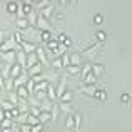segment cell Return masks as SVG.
Wrapping results in <instances>:
<instances>
[{"label": "cell", "mask_w": 132, "mask_h": 132, "mask_svg": "<svg viewBox=\"0 0 132 132\" xmlns=\"http://www.w3.org/2000/svg\"><path fill=\"white\" fill-rule=\"evenodd\" d=\"M27 20H29L30 27H37V22H39V15H37V10H34V12L30 13L29 17H27Z\"/></svg>", "instance_id": "cell-18"}, {"label": "cell", "mask_w": 132, "mask_h": 132, "mask_svg": "<svg viewBox=\"0 0 132 132\" xmlns=\"http://www.w3.org/2000/svg\"><path fill=\"white\" fill-rule=\"evenodd\" d=\"M95 82H97V77L94 74H89V75L84 77V84L85 85H95Z\"/></svg>", "instance_id": "cell-22"}, {"label": "cell", "mask_w": 132, "mask_h": 132, "mask_svg": "<svg viewBox=\"0 0 132 132\" xmlns=\"http://www.w3.org/2000/svg\"><path fill=\"white\" fill-rule=\"evenodd\" d=\"M97 85H85V84H82V87H80V92L84 94V95H87V97H95V94H97Z\"/></svg>", "instance_id": "cell-4"}, {"label": "cell", "mask_w": 132, "mask_h": 132, "mask_svg": "<svg viewBox=\"0 0 132 132\" xmlns=\"http://www.w3.org/2000/svg\"><path fill=\"white\" fill-rule=\"evenodd\" d=\"M27 57H29V55H27L23 50H19V52H17V64H20V65L25 67V65H27Z\"/></svg>", "instance_id": "cell-12"}, {"label": "cell", "mask_w": 132, "mask_h": 132, "mask_svg": "<svg viewBox=\"0 0 132 132\" xmlns=\"http://www.w3.org/2000/svg\"><path fill=\"white\" fill-rule=\"evenodd\" d=\"M23 65H20V64H15V65H12L10 67V74H9V77H12V79H19V77H22V72H23Z\"/></svg>", "instance_id": "cell-3"}, {"label": "cell", "mask_w": 132, "mask_h": 132, "mask_svg": "<svg viewBox=\"0 0 132 132\" xmlns=\"http://www.w3.org/2000/svg\"><path fill=\"white\" fill-rule=\"evenodd\" d=\"M64 45H65V47H70V45H72V40L67 37V39H65V42H64Z\"/></svg>", "instance_id": "cell-46"}, {"label": "cell", "mask_w": 132, "mask_h": 132, "mask_svg": "<svg viewBox=\"0 0 132 132\" xmlns=\"http://www.w3.org/2000/svg\"><path fill=\"white\" fill-rule=\"evenodd\" d=\"M12 37H13V39H15V42L19 44L20 47H22V44H23V42H25V40H27L25 37H23V34H22V32H15V34H13Z\"/></svg>", "instance_id": "cell-24"}, {"label": "cell", "mask_w": 132, "mask_h": 132, "mask_svg": "<svg viewBox=\"0 0 132 132\" xmlns=\"http://www.w3.org/2000/svg\"><path fill=\"white\" fill-rule=\"evenodd\" d=\"M2 60H3V64L15 65V64H17V52H15V50L3 52V54H2Z\"/></svg>", "instance_id": "cell-1"}, {"label": "cell", "mask_w": 132, "mask_h": 132, "mask_svg": "<svg viewBox=\"0 0 132 132\" xmlns=\"http://www.w3.org/2000/svg\"><path fill=\"white\" fill-rule=\"evenodd\" d=\"M2 132H13V129H2Z\"/></svg>", "instance_id": "cell-48"}, {"label": "cell", "mask_w": 132, "mask_h": 132, "mask_svg": "<svg viewBox=\"0 0 132 132\" xmlns=\"http://www.w3.org/2000/svg\"><path fill=\"white\" fill-rule=\"evenodd\" d=\"M29 116H30L29 112H25V114H20V116H19V119H17L19 126H22V124H29Z\"/></svg>", "instance_id": "cell-27"}, {"label": "cell", "mask_w": 132, "mask_h": 132, "mask_svg": "<svg viewBox=\"0 0 132 132\" xmlns=\"http://www.w3.org/2000/svg\"><path fill=\"white\" fill-rule=\"evenodd\" d=\"M55 19H59V20H60V19H64V15H62V13H59V12H55Z\"/></svg>", "instance_id": "cell-47"}, {"label": "cell", "mask_w": 132, "mask_h": 132, "mask_svg": "<svg viewBox=\"0 0 132 132\" xmlns=\"http://www.w3.org/2000/svg\"><path fill=\"white\" fill-rule=\"evenodd\" d=\"M89 74H92V64H85L84 65V69H82V79H84L85 75H89Z\"/></svg>", "instance_id": "cell-32"}, {"label": "cell", "mask_w": 132, "mask_h": 132, "mask_svg": "<svg viewBox=\"0 0 132 132\" xmlns=\"http://www.w3.org/2000/svg\"><path fill=\"white\" fill-rule=\"evenodd\" d=\"M45 97H47V92H35V99H39V100H44Z\"/></svg>", "instance_id": "cell-44"}, {"label": "cell", "mask_w": 132, "mask_h": 132, "mask_svg": "<svg viewBox=\"0 0 132 132\" xmlns=\"http://www.w3.org/2000/svg\"><path fill=\"white\" fill-rule=\"evenodd\" d=\"M35 5H37V9H40V10H44V9H45V7H48V5H50V2H48V0H42V2H37V3H35Z\"/></svg>", "instance_id": "cell-35"}, {"label": "cell", "mask_w": 132, "mask_h": 132, "mask_svg": "<svg viewBox=\"0 0 132 132\" xmlns=\"http://www.w3.org/2000/svg\"><path fill=\"white\" fill-rule=\"evenodd\" d=\"M57 97H59V94H57V89H55V87H52V85H50V87L47 89V99L50 100V102H54V100L57 99Z\"/></svg>", "instance_id": "cell-16"}, {"label": "cell", "mask_w": 132, "mask_h": 132, "mask_svg": "<svg viewBox=\"0 0 132 132\" xmlns=\"http://www.w3.org/2000/svg\"><path fill=\"white\" fill-rule=\"evenodd\" d=\"M65 72L69 75H79V72H82V69L79 65H69V67H65Z\"/></svg>", "instance_id": "cell-19"}, {"label": "cell", "mask_w": 132, "mask_h": 132, "mask_svg": "<svg viewBox=\"0 0 132 132\" xmlns=\"http://www.w3.org/2000/svg\"><path fill=\"white\" fill-rule=\"evenodd\" d=\"M65 84H67V77H62L60 79V82H59V87H57V94H59V97H60L62 95V94H64L65 92Z\"/></svg>", "instance_id": "cell-23"}, {"label": "cell", "mask_w": 132, "mask_h": 132, "mask_svg": "<svg viewBox=\"0 0 132 132\" xmlns=\"http://www.w3.org/2000/svg\"><path fill=\"white\" fill-rule=\"evenodd\" d=\"M120 100H122L124 104H127V102L130 100V95H129V94H122V97H120Z\"/></svg>", "instance_id": "cell-45"}, {"label": "cell", "mask_w": 132, "mask_h": 132, "mask_svg": "<svg viewBox=\"0 0 132 132\" xmlns=\"http://www.w3.org/2000/svg\"><path fill=\"white\" fill-rule=\"evenodd\" d=\"M15 25H17V29H19L20 32H25L27 29H30V23H29V20H27V19H17L15 20Z\"/></svg>", "instance_id": "cell-9"}, {"label": "cell", "mask_w": 132, "mask_h": 132, "mask_svg": "<svg viewBox=\"0 0 132 132\" xmlns=\"http://www.w3.org/2000/svg\"><path fill=\"white\" fill-rule=\"evenodd\" d=\"M59 107H60V112L64 114L65 117L74 116V105H72V104H67V102H59Z\"/></svg>", "instance_id": "cell-5"}, {"label": "cell", "mask_w": 132, "mask_h": 132, "mask_svg": "<svg viewBox=\"0 0 132 132\" xmlns=\"http://www.w3.org/2000/svg\"><path fill=\"white\" fill-rule=\"evenodd\" d=\"M37 64H40L37 52H34V54H29V57H27V65H25V67H27V69H32L34 65H37Z\"/></svg>", "instance_id": "cell-7"}, {"label": "cell", "mask_w": 132, "mask_h": 132, "mask_svg": "<svg viewBox=\"0 0 132 132\" xmlns=\"http://www.w3.org/2000/svg\"><path fill=\"white\" fill-rule=\"evenodd\" d=\"M74 122H75V129H79L82 124V116L80 114H74Z\"/></svg>", "instance_id": "cell-34"}, {"label": "cell", "mask_w": 132, "mask_h": 132, "mask_svg": "<svg viewBox=\"0 0 132 132\" xmlns=\"http://www.w3.org/2000/svg\"><path fill=\"white\" fill-rule=\"evenodd\" d=\"M13 132H20V130H19V129H13Z\"/></svg>", "instance_id": "cell-49"}, {"label": "cell", "mask_w": 132, "mask_h": 132, "mask_svg": "<svg viewBox=\"0 0 132 132\" xmlns=\"http://www.w3.org/2000/svg\"><path fill=\"white\" fill-rule=\"evenodd\" d=\"M27 89H29V92L30 90H34V92H35V82L32 80V79H29V82H27V85H25Z\"/></svg>", "instance_id": "cell-41"}, {"label": "cell", "mask_w": 132, "mask_h": 132, "mask_svg": "<svg viewBox=\"0 0 132 132\" xmlns=\"http://www.w3.org/2000/svg\"><path fill=\"white\" fill-rule=\"evenodd\" d=\"M2 129H13V119L2 120Z\"/></svg>", "instance_id": "cell-29"}, {"label": "cell", "mask_w": 132, "mask_h": 132, "mask_svg": "<svg viewBox=\"0 0 132 132\" xmlns=\"http://www.w3.org/2000/svg\"><path fill=\"white\" fill-rule=\"evenodd\" d=\"M32 80L35 82V84H40V82H45V80H47V77H45L44 74H40V75H37V77H32Z\"/></svg>", "instance_id": "cell-36"}, {"label": "cell", "mask_w": 132, "mask_h": 132, "mask_svg": "<svg viewBox=\"0 0 132 132\" xmlns=\"http://www.w3.org/2000/svg\"><path fill=\"white\" fill-rule=\"evenodd\" d=\"M39 120H40V124H47V122H50V120H54L52 112H42L40 117H39Z\"/></svg>", "instance_id": "cell-20"}, {"label": "cell", "mask_w": 132, "mask_h": 132, "mask_svg": "<svg viewBox=\"0 0 132 132\" xmlns=\"http://www.w3.org/2000/svg\"><path fill=\"white\" fill-rule=\"evenodd\" d=\"M19 130L20 132H32V126H29V124H22V126H19Z\"/></svg>", "instance_id": "cell-37"}, {"label": "cell", "mask_w": 132, "mask_h": 132, "mask_svg": "<svg viewBox=\"0 0 132 132\" xmlns=\"http://www.w3.org/2000/svg\"><path fill=\"white\" fill-rule=\"evenodd\" d=\"M97 40L99 42H105V39H107V35H105V32H97Z\"/></svg>", "instance_id": "cell-40"}, {"label": "cell", "mask_w": 132, "mask_h": 132, "mask_svg": "<svg viewBox=\"0 0 132 132\" xmlns=\"http://www.w3.org/2000/svg\"><path fill=\"white\" fill-rule=\"evenodd\" d=\"M82 64V57L79 54H70V65H79L80 67Z\"/></svg>", "instance_id": "cell-21"}, {"label": "cell", "mask_w": 132, "mask_h": 132, "mask_svg": "<svg viewBox=\"0 0 132 132\" xmlns=\"http://www.w3.org/2000/svg\"><path fill=\"white\" fill-rule=\"evenodd\" d=\"M22 50L25 52L27 55L29 54H34V52H37V45L34 42H30V40H25V42L22 44Z\"/></svg>", "instance_id": "cell-6"}, {"label": "cell", "mask_w": 132, "mask_h": 132, "mask_svg": "<svg viewBox=\"0 0 132 132\" xmlns=\"http://www.w3.org/2000/svg\"><path fill=\"white\" fill-rule=\"evenodd\" d=\"M37 55H39V60H40V64H42V65L48 64V59H47V54H45V48L39 47V48H37Z\"/></svg>", "instance_id": "cell-11"}, {"label": "cell", "mask_w": 132, "mask_h": 132, "mask_svg": "<svg viewBox=\"0 0 132 132\" xmlns=\"http://www.w3.org/2000/svg\"><path fill=\"white\" fill-rule=\"evenodd\" d=\"M40 15L42 17H45V19H52V17L55 15V9H54V3H50V5L48 7H45L44 10H40Z\"/></svg>", "instance_id": "cell-8"}, {"label": "cell", "mask_w": 132, "mask_h": 132, "mask_svg": "<svg viewBox=\"0 0 132 132\" xmlns=\"http://www.w3.org/2000/svg\"><path fill=\"white\" fill-rule=\"evenodd\" d=\"M52 67H54V69H60V67H64V64H62V59L60 57H55L54 59V60H52Z\"/></svg>", "instance_id": "cell-31"}, {"label": "cell", "mask_w": 132, "mask_h": 132, "mask_svg": "<svg viewBox=\"0 0 132 132\" xmlns=\"http://www.w3.org/2000/svg\"><path fill=\"white\" fill-rule=\"evenodd\" d=\"M59 99H60V102H67V104H70V102H72V99H74V94H72L70 90H65V92L62 94Z\"/></svg>", "instance_id": "cell-17"}, {"label": "cell", "mask_w": 132, "mask_h": 132, "mask_svg": "<svg viewBox=\"0 0 132 132\" xmlns=\"http://www.w3.org/2000/svg\"><path fill=\"white\" fill-rule=\"evenodd\" d=\"M19 9H20L19 2H9L7 3V12L9 13H19Z\"/></svg>", "instance_id": "cell-13"}, {"label": "cell", "mask_w": 132, "mask_h": 132, "mask_svg": "<svg viewBox=\"0 0 132 132\" xmlns=\"http://www.w3.org/2000/svg\"><path fill=\"white\" fill-rule=\"evenodd\" d=\"M60 59H62V64H64V67H69V65H70V55H69V54H62Z\"/></svg>", "instance_id": "cell-33"}, {"label": "cell", "mask_w": 132, "mask_h": 132, "mask_svg": "<svg viewBox=\"0 0 132 132\" xmlns=\"http://www.w3.org/2000/svg\"><path fill=\"white\" fill-rule=\"evenodd\" d=\"M17 105H13L12 102H9V100H3L2 102V110H13Z\"/></svg>", "instance_id": "cell-30"}, {"label": "cell", "mask_w": 132, "mask_h": 132, "mask_svg": "<svg viewBox=\"0 0 132 132\" xmlns=\"http://www.w3.org/2000/svg\"><path fill=\"white\" fill-rule=\"evenodd\" d=\"M65 127L69 130H75V122H74V116H69L67 120H65Z\"/></svg>", "instance_id": "cell-26"}, {"label": "cell", "mask_w": 132, "mask_h": 132, "mask_svg": "<svg viewBox=\"0 0 132 132\" xmlns=\"http://www.w3.org/2000/svg\"><path fill=\"white\" fill-rule=\"evenodd\" d=\"M94 22H95V23H97V25H100V23H102V22H104V17H102V15H100V13H97V15H95V17H94Z\"/></svg>", "instance_id": "cell-43"}, {"label": "cell", "mask_w": 132, "mask_h": 132, "mask_svg": "<svg viewBox=\"0 0 132 132\" xmlns=\"http://www.w3.org/2000/svg\"><path fill=\"white\" fill-rule=\"evenodd\" d=\"M9 102H12L13 105H19V100H20V97L17 95V92H9Z\"/></svg>", "instance_id": "cell-25"}, {"label": "cell", "mask_w": 132, "mask_h": 132, "mask_svg": "<svg viewBox=\"0 0 132 132\" xmlns=\"http://www.w3.org/2000/svg\"><path fill=\"white\" fill-rule=\"evenodd\" d=\"M37 124H40L39 117H34V116H29V126H37Z\"/></svg>", "instance_id": "cell-38"}, {"label": "cell", "mask_w": 132, "mask_h": 132, "mask_svg": "<svg viewBox=\"0 0 132 132\" xmlns=\"http://www.w3.org/2000/svg\"><path fill=\"white\" fill-rule=\"evenodd\" d=\"M92 74L95 75L97 79H99L100 75L104 74V65H100V64H92Z\"/></svg>", "instance_id": "cell-15"}, {"label": "cell", "mask_w": 132, "mask_h": 132, "mask_svg": "<svg viewBox=\"0 0 132 132\" xmlns=\"http://www.w3.org/2000/svg\"><path fill=\"white\" fill-rule=\"evenodd\" d=\"M42 69H44V65H42V64H37V65H34L32 69H29V75H30V79H32V77H37V75H40V74H42Z\"/></svg>", "instance_id": "cell-10"}, {"label": "cell", "mask_w": 132, "mask_h": 132, "mask_svg": "<svg viewBox=\"0 0 132 132\" xmlns=\"http://www.w3.org/2000/svg\"><path fill=\"white\" fill-rule=\"evenodd\" d=\"M95 97H97V99H99V100H104V99H107V94L105 92H104V90H97V94H95Z\"/></svg>", "instance_id": "cell-39"}, {"label": "cell", "mask_w": 132, "mask_h": 132, "mask_svg": "<svg viewBox=\"0 0 132 132\" xmlns=\"http://www.w3.org/2000/svg\"><path fill=\"white\" fill-rule=\"evenodd\" d=\"M15 92H17V95L20 97V100H25L27 97H29V89H27L25 85H22V87H19V89L15 90Z\"/></svg>", "instance_id": "cell-14"}, {"label": "cell", "mask_w": 132, "mask_h": 132, "mask_svg": "<svg viewBox=\"0 0 132 132\" xmlns=\"http://www.w3.org/2000/svg\"><path fill=\"white\" fill-rule=\"evenodd\" d=\"M44 124H37V126H32V132H44Z\"/></svg>", "instance_id": "cell-42"}, {"label": "cell", "mask_w": 132, "mask_h": 132, "mask_svg": "<svg viewBox=\"0 0 132 132\" xmlns=\"http://www.w3.org/2000/svg\"><path fill=\"white\" fill-rule=\"evenodd\" d=\"M40 40H44L45 44H48L50 40H54V37H52V32H42V35H40Z\"/></svg>", "instance_id": "cell-28"}, {"label": "cell", "mask_w": 132, "mask_h": 132, "mask_svg": "<svg viewBox=\"0 0 132 132\" xmlns=\"http://www.w3.org/2000/svg\"><path fill=\"white\" fill-rule=\"evenodd\" d=\"M35 29H39L40 32H52V25L48 23V20L45 19V17L40 15V13H39V22H37Z\"/></svg>", "instance_id": "cell-2"}]
</instances>
